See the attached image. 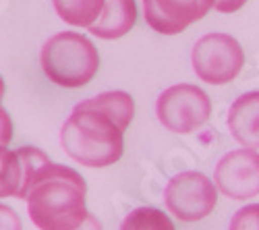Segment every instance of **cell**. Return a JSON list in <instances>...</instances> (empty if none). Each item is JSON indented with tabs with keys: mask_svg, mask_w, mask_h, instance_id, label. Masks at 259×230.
Returning a JSON list of instances; mask_svg holds the SVG:
<instances>
[{
	"mask_svg": "<svg viewBox=\"0 0 259 230\" xmlns=\"http://www.w3.org/2000/svg\"><path fill=\"white\" fill-rule=\"evenodd\" d=\"M41 71L60 87H83L100 69V54L94 41L77 31H60L50 35L39 54Z\"/></svg>",
	"mask_w": 259,
	"mask_h": 230,
	"instance_id": "3957f363",
	"label": "cell"
},
{
	"mask_svg": "<svg viewBox=\"0 0 259 230\" xmlns=\"http://www.w3.org/2000/svg\"><path fill=\"white\" fill-rule=\"evenodd\" d=\"M13 118L9 116V112L0 106V145H9L13 139Z\"/></svg>",
	"mask_w": 259,
	"mask_h": 230,
	"instance_id": "e0dca14e",
	"label": "cell"
},
{
	"mask_svg": "<svg viewBox=\"0 0 259 230\" xmlns=\"http://www.w3.org/2000/svg\"><path fill=\"white\" fill-rule=\"evenodd\" d=\"M106 0H52L54 11L69 25L92 27L102 15Z\"/></svg>",
	"mask_w": 259,
	"mask_h": 230,
	"instance_id": "8fae6325",
	"label": "cell"
},
{
	"mask_svg": "<svg viewBox=\"0 0 259 230\" xmlns=\"http://www.w3.org/2000/svg\"><path fill=\"white\" fill-rule=\"evenodd\" d=\"M94 108H100L102 112H106L108 116H112L122 129H126L131 124L133 116H135V102L126 91H104L96 98L88 100Z\"/></svg>",
	"mask_w": 259,
	"mask_h": 230,
	"instance_id": "7c38bea8",
	"label": "cell"
},
{
	"mask_svg": "<svg viewBox=\"0 0 259 230\" xmlns=\"http://www.w3.org/2000/svg\"><path fill=\"white\" fill-rule=\"evenodd\" d=\"M228 129L243 148L259 150V91L239 96L228 110Z\"/></svg>",
	"mask_w": 259,
	"mask_h": 230,
	"instance_id": "9c48e42d",
	"label": "cell"
},
{
	"mask_svg": "<svg viewBox=\"0 0 259 230\" xmlns=\"http://www.w3.org/2000/svg\"><path fill=\"white\" fill-rule=\"evenodd\" d=\"M137 21V3L135 0H106L98 21L88 27L100 39H118L133 29Z\"/></svg>",
	"mask_w": 259,
	"mask_h": 230,
	"instance_id": "30bf717a",
	"label": "cell"
},
{
	"mask_svg": "<svg viewBox=\"0 0 259 230\" xmlns=\"http://www.w3.org/2000/svg\"><path fill=\"white\" fill-rule=\"evenodd\" d=\"M247 5V0H215L213 9L220 13H236L239 9H243Z\"/></svg>",
	"mask_w": 259,
	"mask_h": 230,
	"instance_id": "ac0fdd59",
	"label": "cell"
},
{
	"mask_svg": "<svg viewBox=\"0 0 259 230\" xmlns=\"http://www.w3.org/2000/svg\"><path fill=\"white\" fill-rule=\"evenodd\" d=\"M0 230H23V220L7 203H0Z\"/></svg>",
	"mask_w": 259,
	"mask_h": 230,
	"instance_id": "2e32d148",
	"label": "cell"
},
{
	"mask_svg": "<svg viewBox=\"0 0 259 230\" xmlns=\"http://www.w3.org/2000/svg\"><path fill=\"white\" fill-rule=\"evenodd\" d=\"M75 230H104V228H102V222L94 214H88V218L83 220V224L77 226Z\"/></svg>",
	"mask_w": 259,
	"mask_h": 230,
	"instance_id": "d6986e66",
	"label": "cell"
},
{
	"mask_svg": "<svg viewBox=\"0 0 259 230\" xmlns=\"http://www.w3.org/2000/svg\"><path fill=\"white\" fill-rule=\"evenodd\" d=\"M23 187V162L19 152L0 145V199L19 197Z\"/></svg>",
	"mask_w": 259,
	"mask_h": 230,
	"instance_id": "4fadbf2b",
	"label": "cell"
},
{
	"mask_svg": "<svg viewBox=\"0 0 259 230\" xmlns=\"http://www.w3.org/2000/svg\"><path fill=\"white\" fill-rule=\"evenodd\" d=\"M5 91H7V83L3 79V75H0V104H3V98H5Z\"/></svg>",
	"mask_w": 259,
	"mask_h": 230,
	"instance_id": "ffe728a7",
	"label": "cell"
},
{
	"mask_svg": "<svg viewBox=\"0 0 259 230\" xmlns=\"http://www.w3.org/2000/svg\"><path fill=\"white\" fill-rule=\"evenodd\" d=\"M164 203L181 222H199L207 218L218 203V187L203 172H179L166 185Z\"/></svg>",
	"mask_w": 259,
	"mask_h": 230,
	"instance_id": "8992f818",
	"label": "cell"
},
{
	"mask_svg": "<svg viewBox=\"0 0 259 230\" xmlns=\"http://www.w3.org/2000/svg\"><path fill=\"white\" fill-rule=\"evenodd\" d=\"M120 230H177L172 222L158 207H135L120 224Z\"/></svg>",
	"mask_w": 259,
	"mask_h": 230,
	"instance_id": "5bb4252c",
	"label": "cell"
},
{
	"mask_svg": "<svg viewBox=\"0 0 259 230\" xmlns=\"http://www.w3.org/2000/svg\"><path fill=\"white\" fill-rule=\"evenodd\" d=\"M215 0H143L147 25L158 33L177 35L203 19Z\"/></svg>",
	"mask_w": 259,
	"mask_h": 230,
	"instance_id": "ba28073f",
	"label": "cell"
},
{
	"mask_svg": "<svg viewBox=\"0 0 259 230\" xmlns=\"http://www.w3.org/2000/svg\"><path fill=\"white\" fill-rule=\"evenodd\" d=\"M124 131L120 124L94 108L85 100L73 108L60 129V145L77 164L88 168H106L124 154Z\"/></svg>",
	"mask_w": 259,
	"mask_h": 230,
	"instance_id": "7a4b0ae2",
	"label": "cell"
},
{
	"mask_svg": "<svg viewBox=\"0 0 259 230\" xmlns=\"http://www.w3.org/2000/svg\"><path fill=\"white\" fill-rule=\"evenodd\" d=\"M228 230H259V203H249L234 212Z\"/></svg>",
	"mask_w": 259,
	"mask_h": 230,
	"instance_id": "9a60e30c",
	"label": "cell"
},
{
	"mask_svg": "<svg viewBox=\"0 0 259 230\" xmlns=\"http://www.w3.org/2000/svg\"><path fill=\"white\" fill-rule=\"evenodd\" d=\"M191 62L195 75L209 85H224L241 73L245 52L228 33H205L191 50Z\"/></svg>",
	"mask_w": 259,
	"mask_h": 230,
	"instance_id": "5b68a950",
	"label": "cell"
},
{
	"mask_svg": "<svg viewBox=\"0 0 259 230\" xmlns=\"http://www.w3.org/2000/svg\"><path fill=\"white\" fill-rule=\"evenodd\" d=\"M156 114L162 127L187 135L197 131L211 116L209 96L193 83H177L164 89L156 102Z\"/></svg>",
	"mask_w": 259,
	"mask_h": 230,
	"instance_id": "277c9868",
	"label": "cell"
},
{
	"mask_svg": "<svg viewBox=\"0 0 259 230\" xmlns=\"http://www.w3.org/2000/svg\"><path fill=\"white\" fill-rule=\"evenodd\" d=\"M88 185L71 166L48 162L25 197L27 214L39 230H75L88 218Z\"/></svg>",
	"mask_w": 259,
	"mask_h": 230,
	"instance_id": "6da1fadb",
	"label": "cell"
},
{
	"mask_svg": "<svg viewBox=\"0 0 259 230\" xmlns=\"http://www.w3.org/2000/svg\"><path fill=\"white\" fill-rule=\"evenodd\" d=\"M213 182L220 193L234 201L259 195V152L245 148L222 156L215 164Z\"/></svg>",
	"mask_w": 259,
	"mask_h": 230,
	"instance_id": "52a82bcc",
	"label": "cell"
}]
</instances>
